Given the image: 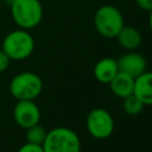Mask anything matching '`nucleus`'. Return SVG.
I'll return each mask as SVG.
<instances>
[{
    "instance_id": "obj_4",
    "label": "nucleus",
    "mask_w": 152,
    "mask_h": 152,
    "mask_svg": "<svg viewBox=\"0 0 152 152\" xmlns=\"http://www.w3.org/2000/svg\"><path fill=\"white\" fill-rule=\"evenodd\" d=\"M42 146L44 152H81L78 135L66 127H56L48 131Z\"/></svg>"
},
{
    "instance_id": "obj_15",
    "label": "nucleus",
    "mask_w": 152,
    "mask_h": 152,
    "mask_svg": "<svg viewBox=\"0 0 152 152\" xmlns=\"http://www.w3.org/2000/svg\"><path fill=\"white\" fill-rule=\"evenodd\" d=\"M18 152H44V150H43L42 145H36V144L26 142L23 146H20Z\"/></svg>"
},
{
    "instance_id": "obj_6",
    "label": "nucleus",
    "mask_w": 152,
    "mask_h": 152,
    "mask_svg": "<svg viewBox=\"0 0 152 152\" xmlns=\"http://www.w3.org/2000/svg\"><path fill=\"white\" fill-rule=\"evenodd\" d=\"M86 126L93 138L107 139L114 131V119L107 109L94 108L87 116Z\"/></svg>"
},
{
    "instance_id": "obj_5",
    "label": "nucleus",
    "mask_w": 152,
    "mask_h": 152,
    "mask_svg": "<svg viewBox=\"0 0 152 152\" xmlns=\"http://www.w3.org/2000/svg\"><path fill=\"white\" fill-rule=\"evenodd\" d=\"M10 93L17 100H36L43 90V81L32 71L17 74L10 82Z\"/></svg>"
},
{
    "instance_id": "obj_11",
    "label": "nucleus",
    "mask_w": 152,
    "mask_h": 152,
    "mask_svg": "<svg viewBox=\"0 0 152 152\" xmlns=\"http://www.w3.org/2000/svg\"><path fill=\"white\" fill-rule=\"evenodd\" d=\"M118 62L112 57L101 58L94 66V76L101 83H109L118 74Z\"/></svg>"
},
{
    "instance_id": "obj_12",
    "label": "nucleus",
    "mask_w": 152,
    "mask_h": 152,
    "mask_svg": "<svg viewBox=\"0 0 152 152\" xmlns=\"http://www.w3.org/2000/svg\"><path fill=\"white\" fill-rule=\"evenodd\" d=\"M115 38L119 45L127 51H134L140 46L142 42V37L139 30L133 26H126V25H124V27L119 31Z\"/></svg>"
},
{
    "instance_id": "obj_14",
    "label": "nucleus",
    "mask_w": 152,
    "mask_h": 152,
    "mask_svg": "<svg viewBox=\"0 0 152 152\" xmlns=\"http://www.w3.org/2000/svg\"><path fill=\"white\" fill-rule=\"evenodd\" d=\"M124 102H122V107H124V110L126 112V114L128 115H138L141 113V110L144 109V103L134 95H128L127 97L122 99Z\"/></svg>"
},
{
    "instance_id": "obj_8",
    "label": "nucleus",
    "mask_w": 152,
    "mask_h": 152,
    "mask_svg": "<svg viewBox=\"0 0 152 152\" xmlns=\"http://www.w3.org/2000/svg\"><path fill=\"white\" fill-rule=\"evenodd\" d=\"M118 62L119 71H122L133 78L141 75L144 71H146V59L142 55L135 52V51H128L127 53L122 55Z\"/></svg>"
},
{
    "instance_id": "obj_17",
    "label": "nucleus",
    "mask_w": 152,
    "mask_h": 152,
    "mask_svg": "<svg viewBox=\"0 0 152 152\" xmlns=\"http://www.w3.org/2000/svg\"><path fill=\"white\" fill-rule=\"evenodd\" d=\"M134 2L142 11L150 12L152 10V0H134Z\"/></svg>"
},
{
    "instance_id": "obj_1",
    "label": "nucleus",
    "mask_w": 152,
    "mask_h": 152,
    "mask_svg": "<svg viewBox=\"0 0 152 152\" xmlns=\"http://www.w3.org/2000/svg\"><path fill=\"white\" fill-rule=\"evenodd\" d=\"M11 17L19 28L37 27L43 19V5L39 0H11Z\"/></svg>"
},
{
    "instance_id": "obj_9",
    "label": "nucleus",
    "mask_w": 152,
    "mask_h": 152,
    "mask_svg": "<svg viewBox=\"0 0 152 152\" xmlns=\"http://www.w3.org/2000/svg\"><path fill=\"white\" fill-rule=\"evenodd\" d=\"M133 94L145 106H152V71H144L134 78Z\"/></svg>"
},
{
    "instance_id": "obj_10",
    "label": "nucleus",
    "mask_w": 152,
    "mask_h": 152,
    "mask_svg": "<svg viewBox=\"0 0 152 152\" xmlns=\"http://www.w3.org/2000/svg\"><path fill=\"white\" fill-rule=\"evenodd\" d=\"M108 84L110 91L120 99H125L128 95H132L134 90V78L122 71H118V74Z\"/></svg>"
},
{
    "instance_id": "obj_18",
    "label": "nucleus",
    "mask_w": 152,
    "mask_h": 152,
    "mask_svg": "<svg viewBox=\"0 0 152 152\" xmlns=\"http://www.w3.org/2000/svg\"><path fill=\"white\" fill-rule=\"evenodd\" d=\"M148 27H150V30L152 32V10L148 12Z\"/></svg>"
},
{
    "instance_id": "obj_16",
    "label": "nucleus",
    "mask_w": 152,
    "mask_h": 152,
    "mask_svg": "<svg viewBox=\"0 0 152 152\" xmlns=\"http://www.w3.org/2000/svg\"><path fill=\"white\" fill-rule=\"evenodd\" d=\"M10 63H11L10 57L4 52L2 49H0V72L6 71L10 66Z\"/></svg>"
},
{
    "instance_id": "obj_3",
    "label": "nucleus",
    "mask_w": 152,
    "mask_h": 152,
    "mask_svg": "<svg viewBox=\"0 0 152 152\" xmlns=\"http://www.w3.org/2000/svg\"><path fill=\"white\" fill-rule=\"evenodd\" d=\"M124 25V15L114 5H102L94 14V27L104 38H115Z\"/></svg>"
},
{
    "instance_id": "obj_2",
    "label": "nucleus",
    "mask_w": 152,
    "mask_h": 152,
    "mask_svg": "<svg viewBox=\"0 0 152 152\" xmlns=\"http://www.w3.org/2000/svg\"><path fill=\"white\" fill-rule=\"evenodd\" d=\"M1 49L11 61H24L32 55L34 50V39L28 30L17 28L6 34Z\"/></svg>"
},
{
    "instance_id": "obj_7",
    "label": "nucleus",
    "mask_w": 152,
    "mask_h": 152,
    "mask_svg": "<svg viewBox=\"0 0 152 152\" xmlns=\"http://www.w3.org/2000/svg\"><path fill=\"white\" fill-rule=\"evenodd\" d=\"M13 119L15 124L26 129L40 121V109L34 100H19L13 108Z\"/></svg>"
},
{
    "instance_id": "obj_13",
    "label": "nucleus",
    "mask_w": 152,
    "mask_h": 152,
    "mask_svg": "<svg viewBox=\"0 0 152 152\" xmlns=\"http://www.w3.org/2000/svg\"><path fill=\"white\" fill-rule=\"evenodd\" d=\"M48 131L39 124H36L28 128H26V141L36 145H43L46 138Z\"/></svg>"
}]
</instances>
